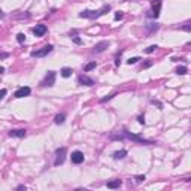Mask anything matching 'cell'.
Segmentation results:
<instances>
[{"instance_id": "1", "label": "cell", "mask_w": 191, "mask_h": 191, "mask_svg": "<svg viewBox=\"0 0 191 191\" xmlns=\"http://www.w3.org/2000/svg\"><path fill=\"white\" fill-rule=\"evenodd\" d=\"M109 137H111V140H124V139H129V140H133V142H136V143H139V145H152V143H155L154 140L145 139V137H142V136H139V134H133V133H130L129 130H121L118 134H114V133H112Z\"/></svg>"}, {"instance_id": "2", "label": "cell", "mask_w": 191, "mask_h": 191, "mask_svg": "<svg viewBox=\"0 0 191 191\" xmlns=\"http://www.w3.org/2000/svg\"><path fill=\"white\" fill-rule=\"evenodd\" d=\"M111 9H112L111 5H103L100 9H95V11L85 9V11H81V12H79V18H85V20H97V18L106 15Z\"/></svg>"}, {"instance_id": "3", "label": "cell", "mask_w": 191, "mask_h": 191, "mask_svg": "<svg viewBox=\"0 0 191 191\" xmlns=\"http://www.w3.org/2000/svg\"><path fill=\"white\" fill-rule=\"evenodd\" d=\"M161 3L163 0H151V9L146 12L148 18H158L160 17V11H161Z\"/></svg>"}, {"instance_id": "4", "label": "cell", "mask_w": 191, "mask_h": 191, "mask_svg": "<svg viewBox=\"0 0 191 191\" xmlns=\"http://www.w3.org/2000/svg\"><path fill=\"white\" fill-rule=\"evenodd\" d=\"M52 49H54L52 45H45V46H42V48H39V49H36V51H32L30 55H32L33 58H42V57H46L49 52H52Z\"/></svg>"}, {"instance_id": "5", "label": "cell", "mask_w": 191, "mask_h": 191, "mask_svg": "<svg viewBox=\"0 0 191 191\" xmlns=\"http://www.w3.org/2000/svg\"><path fill=\"white\" fill-rule=\"evenodd\" d=\"M55 76H57V73H55L54 70H49V72L45 75V78L42 79L40 87H43V88H46V87H52V85L55 84Z\"/></svg>"}, {"instance_id": "6", "label": "cell", "mask_w": 191, "mask_h": 191, "mask_svg": "<svg viewBox=\"0 0 191 191\" xmlns=\"http://www.w3.org/2000/svg\"><path fill=\"white\" fill-rule=\"evenodd\" d=\"M66 154H67V148H66V146L58 148V149L55 151V160H54V164H55V166L63 164L64 160H66Z\"/></svg>"}, {"instance_id": "7", "label": "cell", "mask_w": 191, "mask_h": 191, "mask_svg": "<svg viewBox=\"0 0 191 191\" xmlns=\"http://www.w3.org/2000/svg\"><path fill=\"white\" fill-rule=\"evenodd\" d=\"M32 94V88L30 87H20L15 93H14V97L15 99H23V97H27V95Z\"/></svg>"}, {"instance_id": "8", "label": "cell", "mask_w": 191, "mask_h": 191, "mask_svg": "<svg viewBox=\"0 0 191 191\" xmlns=\"http://www.w3.org/2000/svg\"><path fill=\"white\" fill-rule=\"evenodd\" d=\"M32 32H33V35H35L36 37H42V36H45V35H46L48 27H46L45 24H36V27H33V29H32Z\"/></svg>"}, {"instance_id": "9", "label": "cell", "mask_w": 191, "mask_h": 191, "mask_svg": "<svg viewBox=\"0 0 191 191\" xmlns=\"http://www.w3.org/2000/svg\"><path fill=\"white\" fill-rule=\"evenodd\" d=\"M78 84H79V85H85V87H93L95 82H94L93 78H90V76H87V75H79V76H78Z\"/></svg>"}, {"instance_id": "10", "label": "cell", "mask_w": 191, "mask_h": 191, "mask_svg": "<svg viewBox=\"0 0 191 191\" xmlns=\"http://www.w3.org/2000/svg\"><path fill=\"white\" fill-rule=\"evenodd\" d=\"M84 154L81 152V151H73L72 152V155H70V160H72V163L73 164H81V163H84Z\"/></svg>"}, {"instance_id": "11", "label": "cell", "mask_w": 191, "mask_h": 191, "mask_svg": "<svg viewBox=\"0 0 191 191\" xmlns=\"http://www.w3.org/2000/svg\"><path fill=\"white\" fill-rule=\"evenodd\" d=\"M108 46H109V42H108V40H102V42H99V43L94 45L93 52H94V54H100V52H103Z\"/></svg>"}, {"instance_id": "12", "label": "cell", "mask_w": 191, "mask_h": 191, "mask_svg": "<svg viewBox=\"0 0 191 191\" xmlns=\"http://www.w3.org/2000/svg\"><path fill=\"white\" fill-rule=\"evenodd\" d=\"M8 134H9L11 137H18V139H23V137H26V136H27V131H26L24 129H14V130H11Z\"/></svg>"}, {"instance_id": "13", "label": "cell", "mask_w": 191, "mask_h": 191, "mask_svg": "<svg viewBox=\"0 0 191 191\" xmlns=\"http://www.w3.org/2000/svg\"><path fill=\"white\" fill-rule=\"evenodd\" d=\"M127 157V149H120V151H115L112 154V158L114 160H123Z\"/></svg>"}, {"instance_id": "14", "label": "cell", "mask_w": 191, "mask_h": 191, "mask_svg": "<svg viewBox=\"0 0 191 191\" xmlns=\"http://www.w3.org/2000/svg\"><path fill=\"white\" fill-rule=\"evenodd\" d=\"M121 185H123V181H121V179H114V181H109V182H106V187H108V188H111V190L120 188Z\"/></svg>"}, {"instance_id": "15", "label": "cell", "mask_w": 191, "mask_h": 191, "mask_svg": "<svg viewBox=\"0 0 191 191\" xmlns=\"http://www.w3.org/2000/svg\"><path fill=\"white\" fill-rule=\"evenodd\" d=\"M64 121H66V114H57L54 117V123L55 124H63Z\"/></svg>"}, {"instance_id": "16", "label": "cell", "mask_w": 191, "mask_h": 191, "mask_svg": "<svg viewBox=\"0 0 191 191\" xmlns=\"http://www.w3.org/2000/svg\"><path fill=\"white\" fill-rule=\"evenodd\" d=\"M72 69L70 67H63L61 70H60V75L63 76V78H69V76H72Z\"/></svg>"}, {"instance_id": "17", "label": "cell", "mask_w": 191, "mask_h": 191, "mask_svg": "<svg viewBox=\"0 0 191 191\" xmlns=\"http://www.w3.org/2000/svg\"><path fill=\"white\" fill-rule=\"evenodd\" d=\"M95 67H97V63H95V61H91V63H88V64L84 66V72H90V70H93V69H95Z\"/></svg>"}, {"instance_id": "18", "label": "cell", "mask_w": 191, "mask_h": 191, "mask_svg": "<svg viewBox=\"0 0 191 191\" xmlns=\"http://www.w3.org/2000/svg\"><path fill=\"white\" fill-rule=\"evenodd\" d=\"M115 95H117V93H112V94H108V95H106V97H102V99H100V103H106V102H109V100H112V99L115 97Z\"/></svg>"}, {"instance_id": "19", "label": "cell", "mask_w": 191, "mask_h": 191, "mask_svg": "<svg viewBox=\"0 0 191 191\" xmlns=\"http://www.w3.org/2000/svg\"><path fill=\"white\" fill-rule=\"evenodd\" d=\"M187 70H188V69H187V66H179V67H176V70H175V72H176L178 75H185V73H187Z\"/></svg>"}, {"instance_id": "20", "label": "cell", "mask_w": 191, "mask_h": 191, "mask_svg": "<svg viewBox=\"0 0 191 191\" xmlns=\"http://www.w3.org/2000/svg\"><path fill=\"white\" fill-rule=\"evenodd\" d=\"M146 29H148L149 32H157V30H158V24H155V23L146 24Z\"/></svg>"}, {"instance_id": "21", "label": "cell", "mask_w": 191, "mask_h": 191, "mask_svg": "<svg viewBox=\"0 0 191 191\" xmlns=\"http://www.w3.org/2000/svg\"><path fill=\"white\" fill-rule=\"evenodd\" d=\"M121 54H123V49H121L120 52H117V57H115V66H117V67L121 64Z\"/></svg>"}, {"instance_id": "22", "label": "cell", "mask_w": 191, "mask_h": 191, "mask_svg": "<svg viewBox=\"0 0 191 191\" xmlns=\"http://www.w3.org/2000/svg\"><path fill=\"white\" fill-rule=\"evenodd\" d=\"M17 40H18L20 43H24V42H26V35H24V33H18V35H17Z\"/></svg>"}, {"instance_id": "23", "label": "cell", "mask_w": 191, "mask_h": 191, "mask_svg": "<svg viewBox=\"0 0 191 191\" xmlns=\"http://www.w3.org/2000/svg\"><path fill=\"white\" fill-rule=\"evenodd\" d=\"M72 42H73V43H76V45H82V39H81L79 36H76V35H75V36H72Z\"/></svg>"}, {"instance_id": "24", "label": "cell", "mask_w": 191, "mask_h": 191, "mask_svg": "<svg viewBox=\"0 0 191 191\" xmlns=\"http://www.w3.org/2000/svg\"><path fill=\"white\" fill-rule=\"evenodd\" d=\"M157 48H158L157 45H151V46H148V48L145 49V52H146V54H152V52H154Z\"/></svg>"}, {"instance_id": "25", "label": "cell", "mask_w": 191, "mask_h": 191, "mask_svg": "<svg viewBox=\"0 0 191 191\" xmlns=\"http://www.w3.org/2000/svg\"><path fill=\"white\" fill-rule=\"evenodd\" d=\"M139 60H140L139 57H131V58H129V60H127V64H130V66H131V64H136Z\"/></svg>"}, {"instance_id": "26", "label": "cell", "mask_w": 191, "mask_h": 191, "mask_svg": "<svg viewBox=\"0 0 191 191\" xmlns=\"http://www.w3.org/2000/svg\"><path fill=\"white\" fill-rule=\"evenodd\" d=\"M134 179H136L137 184H140V182H143L146 178H145V175H137V176H134Z\"/></svg>"}, {"instance_id": "27", "label": "cell", "mask_w": 191, "mask_h": 191, "mask_svg": "<svg viewBox=\"0 0 191 191\" xmlns=\"http://www.w3.org/2000/svg\"><path fill=\"white\" fill-rule=\"evenodd\" d=\"M6 93H8V91H6L5 88H2V90H0V100H3V99H5V95H6Z\"/></svg>"}, {"instance_id": "28", "label": "cell", "mask_w": 191, "mask_h": 191, "mask_svg": "<svg viewBox=\"0 0 191 191\" xmlns=\"http://www.w3.org/2000/svg\"><path fill=\"white\" fill-rule=\"evenodd\" d=\"M123 17H124V14H123V12L120 11V12H117V14H115V17H114V18H115V20L118 21V20H123Z\"/></svg>"}, {"instance_id": "29", "label": "cell", "mask_w": 191, "mask_h": 191, "mask_svg": "<svg viewBox=\"0 0 191 191\" xmlns=\"http://www.w3.org/2000/svg\"><path fill=\"white\" fill-rule=\"evenodd\" d=\"M181 30H185V32H190V23H185V26H182V27H179Z\"/></svg>"}, {"instance_id": "30", "label": "cell", "mask_w": 191, "mask_h": 191, "mask_svg": "<svg viewBox=\"0 0 191 191\" xmlns=\"http://www.w3.org/2000/svg\"><path fill=\"white\" fill-rule=\"evenodd\" d=\"M151 66H152V61H146V63L142 64V69H148V67H151Z\"/></svg>"}, {"instance_id": "31", "label": "cell", "mask_w": 191, "mask_h": 191, "mask_svg": "<svg viewBox=\"0 0 191 191\" xmlns=\"http://www.w3.org/2000/svg\"><path fill=\"white\" fill-rule=\"evenodd\" d=\"M151 103H152V105H157V106H158V109H163V105H161L158 100H151Z\"/></svg>"}, {"instance_id": "32", "label": "cell", "mask_w": 191, "mask_h": 191, "mask_svg": "<svg viewBox=\"0 0 191 191\" xmlns=\"http://www.w3.org/2000/svg\"><path fill=\"white\" fill-rule=\"evenodd\" d=\"M137 121H139V124H145V115H139Z\"/></svg>"}, {"instance_id": "33", "label": "cell", "mask_w": 191, "mask_h": 191, "mask_svg": "<svg viewBox=\"0 0 191 191\" xmlns=\"http://www.w3.org/2000/svg\"><path fill=\"white\" fill-rule=\"evenodd\" d=\"M6 57H9L8 52H2V54H0V58H6Z\"/></svg>"}, {"instance_id": "34", "label": "cell", "mask_w": 191, "mask_h": 191, "mask_svg": "<svg viewBox=\"0 0 191 191\" xmlns=\"http://www.w3.org/2000/svg\"><path fill=\"white\" fill-rule=\"evenodd\" d=\"M17 190H27V187H26V185H18Z\"/></svg>"}, {"instance_id": "35", "label": "cell", "mask_w": 191, "mask_h": 191, "mask_svg": "<svg viewBox=\"0 0 191 191\" xmlns=\"http://www.w3.org/2000/svg\"><path fill=\"white\" fill-rule=\"evenodd\" d=\"M2 18H5V12H3L2 9H0V20H2Z\"/></svg>"}, {"instance_id": "36", "label": "cell", "mask_w": 191, "mask_h": 191, "mask_svg": "<svg viewBox=\"0 0 191 191\" xmlns=\"http://www.w3.org/2000/svg\"><path fill=\"white\" fill-rule=\"evenodd\" d=\"M3 72H5V67H2V66H0V75H2Z\"/></svg>"}]
</instances>
